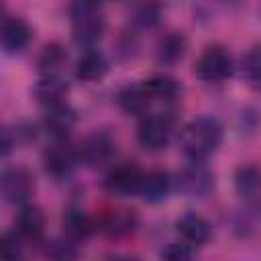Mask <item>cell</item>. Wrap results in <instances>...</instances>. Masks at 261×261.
<instances>
[{
	"instance_id": "1",
	"label": "cell",
	"mask_w": 261,
	"mask_h": 261,
	"mask_svg": "<svg viewBox=\"0 0 261 261\" xmlns=\"http://www.w3.org/2000/svg\"><path fill=\"white\" fill-rule=\"evenodd\" d=\"M222 124L214 116H198L179 133L181 153L190 161H206L222 143Z\"/></svg>"
},
{
	"instance_id": "2",
	"label": "cell",
	"mask_w": 261,
	"mask_h": 261,
	"mask_svg": "<svg viewBox=\"0 0 261 261\" xmlns=\"http://www.w3.org/2000/svg\"><path fill=\"white\" fill-rule=\"evenodd\" d=\"M194 71L206 84H220L228 80L232 73V57L226 47L212 43L204 47V51L200 53Z\"/></svg>"
},
{
	"instance_id": "3",
	"label": "cell",
	"mask_w": 261,
	"mask_h": 261,
	"mask_svg": "<svg viewBox=\"0 0 261 261\" xmlns=\"http://www.w3.org/2000/svg\"><path fill=\"white\" fill-rule=\"evenodd\" d=\"M143 169L135 161H122L114 165L104 177V190L114 198H128L139 194L143 181Z\"/></svg>"
},
{
	"instance_id": "4",
	"label": "cell",
	"mask_w": 261,
	"mask_h": 261,
	"mask_svg": "<svg viewBox=\"0 0 261 261\" xmlns=\"http://www.w3.org/2000/svg\"><path fill=\"white\" fill-rule=\"evenodd\" d=\"M175 186L179 190V194H184L186 198H206L212 194L216 179L214 173L202 163V161H192V165L184 167L177 177H175Z\"/></svg>"
},
{
	"instance_id": "5",
	"label": "cell",
	"mask_w": 261,
	"mask_h": 261,
	"mask_svg": "<svg viewBox=\"0 0 261 261\" xmlns=\"http://www.w3.org/2000/svg\"><path fill=\"white\" fill-rule=\"evenodd\" d=\"M0 186H2V196L8 204L22 206L29 204V200L35 194V175L27 167L12 165L2 171Z\"/></svg>"
},
{
	"instance_id": "6",
	"label": "cell",
	"mask_w": 261,
	"mask_h": 261,
	"mask_svg": "<svg viewBox=\"0 0 261 261\" xmlns=\"http://www.w3.org/2000/svg\"><path fill=\"white\" fill-rule=\"evenodd\" d=\"M77 155L84 165L102 167L110 163L112 157L116 155V141L106 130H94L88 137H84V141L77 147Z\"/></svg>"
},
{
	"instance_id": "7",
	"label": "cell",
	"mask_w": 261,
	"mask_h": 261,
	"mask_svg": "<svg viewBox=\"0 0 261 261\" xmlns=\"http://www.w3.org/2000/svg\"><path fill=\"white\" fill-rule=\"evenodd\" d=\"M171 137V122L165 114H143L137 124V141L145 151H161Z\"/></svg>"
},
{
	"instance_id": "8",
	"label": "cell",
	"mask_w": 261,
	"mask_h": 261,
	"mask_svg": "<svg viewBox=\"0 0 261 261\" xmlns=\"http://www.w3.org/2000/svg\"><path fill=\"white\" fill-rule=\"evenodd\" d=\"M71 18V35L73 41L82 47L92 49L104 35V14L102 10H88V12H73Z\"/></svg>"
},
{
	"instance_id": "9",
	"label": "cell",
	"mask_w": 261,
	"mask_h": 261,
	"mask_svg": "<svg viewBox=\"0 0 261 261\" xmlns=\"http://www.w3.org/2000/svg\"><path fill=\"white\" fill-rule=\"evenodd\" d=\"M80 163L77 149L69 147L67 143H55L43 153V167L51 177H67Z\"/></svg>"
},
{
	"instance_id": "10",
	"label": "cell",
	"mask_w": 261,
	"mask_h": 261,
	"mask_svg": "<svg viewBox=\"0 0 261 261\" xmlns=\"http://www.w3.org/2000/svg\"><path fill=\"white\" fill-rule=\"evenodd\" d=\"M33 39L29 22L20 16H6L2 22V49L6 55L22 53Z\"/></svg>"
},
{
	"instance_id": "11",
	"label": "cell",
	"mask_w": 261,
	"mask_h": 261,
	"mask_svg": "<svg viewBox=\"0 0 261 261\" xmlns=\"http://www.w3.org/2000/svg\"><path fill=\"white\" fill-rule=\"evenodd\" d=\"M75 122H77V114L67 102H59V104L47 106L43 124L55 139H65L73 130Z\"/></svg>"
},
{
	"instance_id": "12",
	"label": "cell",
	"mask_w": 261,
	"mask_h": 261,
	"mask_svg": "<svg viewBox=\"0 0 261 261\" xmlns=\"http://www.w3.org/2000/svg\"><path fill=\"white\" fill-rule=\"evenodd\" d=\"M188 51V39L184 33L179 31H171L167 35H163L157 41L155 47V59L159 65H175L184 59Z\"/></svg>"
},
{
	"instance_id": "13",
	"label": "cell",
	"mask_w": 261,
	"mask_h": 261,
	"mask_svg": "<svg viewBox=\"0 0 261 261\" xmlns=\"http://www.w3.org/2000/svg\"><path fill=\"white\" fill-rule=\"evenodd\" d=\"M175 228L179 232V237L192 245V247H200L204 243H208L210 234H212V228L208 224V220L196 212H188L184 214L177 222H175Z\"/></svg>"
},
{
	"instance_id": "14",
	"label": "cell",
	"mask_w": 261,
	"mask_h": 261,
	"mask_svg": "<svg viewBox=\"0 0 261 261\" xmlns=\"http://www.w3.org/2000/svg\"><path fill=\"white\" fill-rule=\"evenodd\" d=\"M108 59L104 57V53H100L98 49H88L75 63V77L86 82V84H94L100 82L106 73H108Z\"/></svg>"
},
{
	"instance_id": "15",
	"label": "cell",
	"mask_w": 261,
	"mask_h": 261,
	"mask_svg": "<svg viewBox=\"0 0 261 261\" xmlns=\"http://www.w3.org/2000/svg\"><path fill=\"white\" fill-rule=\"evenodd\" d=\"M169 192H171V177H169L167 171L153 169V171H149V173L143 175L139 196L147 204H159V202H163Z\"/></svg>"
},
{
	"instance_id": "16",
	"label": "cell",
	"mask_w": 261,
	"mask_h": 261,
	"mask_svg": "<svg viewBox=\"0 0 261 261\" xmlns=\"http://www.w3.org/2000/svg\"><path fill=\"white\" fill-rule=\"evenodd\" d=\"M137 224H139V218L133 210H112L104 214L100 220L102 232L108 234L110 239H122V237L133 234Z\"/></svg>"
},
{
	"instance_id": "17",
	"label": "cell",
	"mask_w": 261,
	"mask_h": 261,
	"mask_svg": "<svg viewBox=\"0 0 261 261\" xmlns=\"http://www.w3.org/2000/svg\"><path fill=\"white\" fill-rule=\"evenodd\" d=\"M67 92H69V86L61 75H43L33 88L37 102H41L43 106H53V104L65 102Z\"/></svg>"
},
{
	"instance_id": "18",
	"label": "cell",
	"mask_w": 261,
	"mask_h": 261,
	"mask_svg": "<svg viewBox=\"0 0 261 261\" xmlns=\"http://www.w3.org/2000/svg\"><path fill=\"white\" fill-rule=\"evenodd\" d=\"M16 230L22 234V239L37 241L41 239L45 230V214L35 204H22L16 214Z\"/></svg>"
},
{
	"instance_id": "19",
	"label": "cell",
	"mask_w": 261,
	"mask_h": 261,
	"mask_svg": "<svg viewBox=\"0 0 261 261\" xmlns=\"http://www.w3.org/2000/svg\"><path fill=\"white\" fill-rule=\"evenodd\" d=\"M61 228L71 241H86L94 232V220L80 208H67L61 216Z\"/></svg>"
},
{
	"instance_id": "20",
	"label": "cell",
	"mask_w": 261,
	"mask_h": 261,
	"mask_svg": "<svg viewBox=\"0 0 261 261\" xmlns=\"http://www.w3.org/2000/svg\"><path fill=\"white\" fill-rule=\"evenodd\" d=\"M151 96L143 84H126L120 92H118V106L126 112V114H147Z\"/></svg>"
},
{
	"instance_id": "21",
	"label": "cell",
	"mask_w": 261,
	"mask_h": 261,
	"mask_svg": "<svg viewBox=\"0 0 261 261\" xmlns=\"http://www.w3.org/2000/svg\"><path fill=\"white\" fill-rule=\"evenodd\" d=\"M145 88L151 100H159V102H175L181 96V84L165 73H155L149 80H145Z\"/></svg>"
},
{
	"instance_id": "22",
	"label": "cell",
	"mask_w": 261,
	"mask_h": 261,
	"mask_svg": "<svg viewBox=\"0 0 261 261\" xmlns=\"http://www.w3.org/2000/svg\"><path fill=\"white\" fill-rule=\"evenodd\" d=\"M234 190L243 200H257L261 194V167L253 163L241 165L234 173Z\"/></svg>"
},
{
	"instance_id": "23",
	"label": "cell",
	"mask_w": 261,
	"mask_h": 261,
	"mask_svg": "<svg viewBox=\"0 0 261 261\" xmlns=\"http://www.w3.org/2000/svg\"><path fill=\"white\" fill-rule=\"evenodd\" d=\"M65 61H67L65 47L61 43H47L39 53L37 65H39L41 75H59Z\"/></svg>"
},
{
	"instance_id": "24",
	"label": "cell",
	"mask_w": 261,
	"mask_h": 261,
	"mask_svg": "<svg viewBox=\"0 0 261 261\" xmlns=\"http://www.w3.org/2000/svg\"><path fill=\"white\" fill-rule=\"evenodd\" d=\"M161 16L163 6L159 4V0H141L130 12V20L139 29H155L161 22Z\"/></svg>"
},
{
	"instance_id": "25",
	"label": "cell",
	"mask_w": 261,
	"mask_h": 261,
	"mask_svg": "<svg viewBox=\"0 0 261 261\" xmlns=\"http://www.w3.org/2000/svg\"><path fill=\"white\" fill-rule=\"evenodd\" d=\"M243 75L251 88L261 90V45L251 47L243 57Z\"/></svg>"
},
{
	"instance_id": "26",
	"label": "cell",
	"mask_w": 261,
	"mask_h": 261,
	"mask_svg": "<svg viewBox=\"0 0 261 261\" xmlns=\"http://www.w3.org/2000/svg\"><path fill=\"white\" fill-rule=\"evenodd\" d=\"M22 234L18 230H6L2 234V243H0V251L4 257L8 259H16L22 255V245H20Z\"/></svg>"
},
{
	"instance_id": "27",
	"label": "cell",
	"mask_w": 261,
	"mask_h": 261,
	"mask_svg": "<svg viewBox=\"0 0 261 261\" xmlns=\"http://www.w3.org/2000/svg\"><path fill=\"white\" fill-rule=\"evenodd\" d=\"M159 255H161L163 259L184 261V259H190V257L194 255V247L188 245L186 241H181V243H167V245L159 251Z\"/></svg>"
},
{
	"instance_id": "28",
	"label": "cell",
	"mask_w": 261,
	"mask_h": 261,
	"mask_svg": "<svg viewBox=\"0 0 261 261\" xmlns=\"http://www.w3.org/2000/svg\"><path fill=\"white\" fill-rule=\"evenodd\" d=\"M75 241L71 239H63V241H53L49 247H47V255L49 257H55V259H71L77 255V249L73 245Z\"/></svg>"
},
{
	"instance_id": "29",
	"label": "cell",
	"mask_w": 261,
	"mask_h": 261,
	"mask_svg": "<svg viewBox=\"0 0 261 261\" xmlns=\"http://www.w3.org/2000/svg\"><path fill=\"white\" fill-rule=\"evenodd\" d=\"M255 202H257V208H259V214H261V194L257 196V200H255Z\"/></svg>"
}]
</instances>
